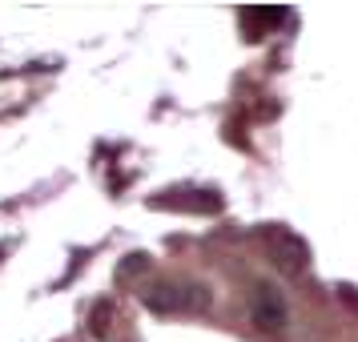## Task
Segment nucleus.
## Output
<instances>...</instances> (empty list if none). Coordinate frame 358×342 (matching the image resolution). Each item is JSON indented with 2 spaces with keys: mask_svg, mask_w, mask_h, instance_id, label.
I'll list each match as a JSON object with an SVG mask.
<instances>
[{
  "mask_svg": "<svg viewBox=\"0 0 358 342\" xmlns=\"http://www.w3.org/2000/svg\"><path fill=\"white\" fill-rule=\"evenodd\" d=\"M286 17L282 8H245V20H258V24H278Z\"/></svg>",
  "mask_w": 358,
  "mask_h": 342,
  "instance_id": "5",
  "label": "nucleus"
},
{
  "mask_svg": "<svg viewBox=\"0 0 358 342\" xmlns=\"http://www.w3.org/2000/svg\"><path fill=\"white\" fill-rule=\"evenodd\" d=\"M266 250L282 274H302L310 266V245L286 226H266Z\"/></svg>",
  "mask_w": 358,
  "mask_h": 342,
  "instance_id": "2",
  "label": "nucleus"
},
{
  "mask_svg": "<svg viewBox=\"0 0 358 342\" xmlns=\"http://www.w3.org/2000/svg\"><path fill=\"white\" fill-rule=\"evenodd\" d=\"M141 302L157 314H197V310H210L213 294L201 282H185V278H169V282H153L145 286Z\"/></svg>",
  "mask_w": 358,
  "mask_h": 342,
  "instance_id": "1",
  "label": "nucleus"
},
{
  "mask_svg": "<svg viewBox=\"0 0 358 342\" xmlns=\"http://www.w3.org/2000/svg\"><path fill=\"white\" fill-rule=\"evenodd\" d=\"M250 318H254V326L266 330V334H282V330H286V318H290L282 290H274L270 282H258L254 294H250Z\"/></svg>",
  "mask_w": 358,
  "mask_h": 342,
  "instance_id": "3",
  "label": "nucleus"
},
{
  "mask_svg": "<svg viewBox=\"0 0 358 342\" xmlns=\"http://www.w3.org/2000/svg\"><path fill=\"white\" fill-rule=\"evenodd\" d=\"M109 318H113V302H101V306H93V334H109L113 326H109Z\"/></svg>",
  "mask_w": 358,
  "mask_h": 342,
  "instance_id": "4",
  "label": "nucleus"
}]
</instances>
